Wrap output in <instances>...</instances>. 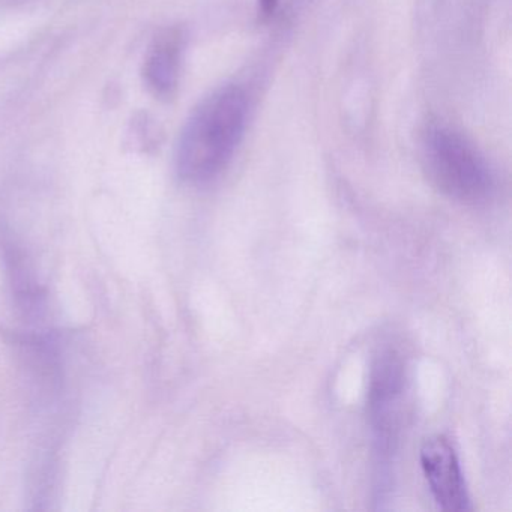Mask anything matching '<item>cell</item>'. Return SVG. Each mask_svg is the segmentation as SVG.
Segmentation results:
<instances>
[{
  "mask_svg": "<svg viewBox=\"0 0 512 512\" xmlns=\"http://www.w3.org/2000/svg\"><path fill=\"white\" fill-rule=\"evenodd\" d=\"M421 466L434 500L443 511L472 509L457 452L445 436L425 440L421 448Z\"/></svg>",
  "mask_w": 512,
  "mask_h": 512,
  "instance_id": "3",
  "label": "cell"
},
{
  "mask_svg": "<svg viewBox=\"0 0 512 512\" xmlns=\"http://www.w3.org/2000/svg\"><path fill=\"white\" fill-rule=\"evenodd\" d=\"M421 161L431 184L457 202L478 205L493 196L494 176L484 155L451 128H427L422 136Z\"/></svg>",
  "mask_w": 512,
  "mask_h": 512,
  "instance_id": "2",
  "label": "cell"
},
{
  "mask_svg": "<svg viewBox=\"0 0 512 512\" xmlns=\"http://www.w3.org/2000/svg\"><path fill=\"white\" fill-rule=\"evenodd\" d=\"M280 0H259V11L263 17H271L277 10Z\"/></svg>",
  "mask_w": 512,
  "mask_h": 512,
  "instance_id": "5",
  "label": "cell"
},
{
  "mask_svg": "<svg viewBox=\"0 0 512 512\" xmlns=\"http://www.w3.org/2000/svg\"><path fill=\"white\" fill-rule=\"evenodd\" d=\"M247 95L238 86L212 92L196 107L179 137L176 169L184 181L205 184L232 161L247 127Z\"/></svg>",
  "mask_w": 512,
  "mask_h": 512,
  "instance_id": "1",
  "label": "cell"
},
{
  "mask_svg": "<svg viewBox=\"0 0 512 512\" xmlns=\"http://www.w3.org/2000/svg\"><path fill=\"white\" fill-rule=\"evenodd\" d=\"M184 37L181 32L161 34L149 49L145 62V79L157 97L169 98L178 88L181 76Z\"/></svg>",
  "mask_w": 512,
  "mask_h": 512,
  "instance_id": "4",
  "label": "cell"
}]
</instances>
